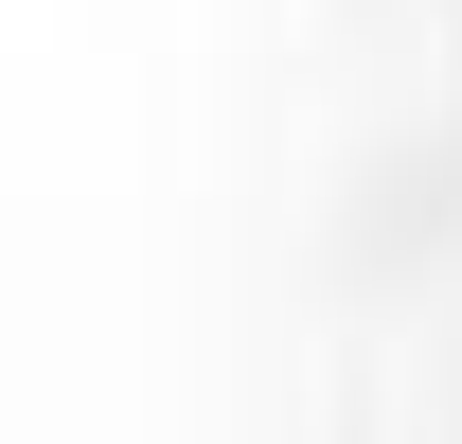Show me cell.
<instances>
[{
  "label": "cell",
  "mask_w": 462,
  "mask_h": 444,
  "mask_svg": "<svg viewBox=\"0 0 462 444\" xmlns=\"http://www.w3.org/2000/svg\"><path fill=\"white\" fill-rule=\"evenodd\" d=\"M374 444H462V231L427 249V284L392 302V356H374Z\"/></svg>",
  "instance_id": "obj_1"
},
{
  "label": "cell",
  "mask_w": 462,
  "mask_h": 444,
  "mask_svg": "<svg viewBox=\"0 0 462 444\" xmlns=\"http://www.w3.org/2000/svg\"><path fill=\"white\" fill-rule=\"evenodd\" d=\"M445 18H462V0H445Z\"/></svg>",
  "instance_id": "obj_2"
}]
</instances>
